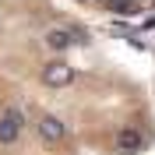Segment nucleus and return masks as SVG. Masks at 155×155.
<instances>
[{
	"mask_svg": "<svg viewBox=\"0 0 155 155\" xmlns=\"http://www.w3.org/2000/svg\"><path fill=\"white\" fill-rule=\"evenodd\" d=\"M42 81H46L49 88H67L71 81H74V67L64 64V60H53V64L42 67Z\"/></svg>",
	"mask_w": 155,
	"mask_h": 155,
	"instance_id": "f03ea898",
	"label": "nucleus"
},
{
	"mask_svg": "<svg viewBox=\"0 0 155 155\" xmlns=\"http://www.w3.org/2000/svg\"><path fill=\"white\" fill-rule=\"evenodd\" d=\"M42 39H46V46H49V49L64 53L67 46H74V28H49Z\"/></svg>",
	"mask_w": 155,
	"mask_h": 155,
	"instance_id": "20e7f679",
	"label": "nucleus"
},
{
	"mask_svg": "<svg viewBox=\"0 0 155 155\" xmlns=\"http://www.w3.org/2000/svg\"><path fill=\"white\" fill-rule=\"evenodd\" d=\"M64 134H67V127L60 124L57 116H42V120H39V137H42V141L57 145V141H64Z\"/></svg>",
	"mask_w": 155,
	"mask_h": 155,
	"instance_id": "7ed1b4c3",
	"label": "nucleus"
},
{
	"mask_svg": "<svg viewBox=\"0 0 155 155\" xmlns=\"http://www.w3.org/2000/svg\"><path fill=\"white\" fill-rule=\"evenodd\" d=\"M116 148H120V152H141V148H145V134L127 127V130L116 134Z\"/></svg>",
	"mask_w": 155,
	"mask_h": 155,
	"instance_id": "39448f33",
	"label": "nucleus"
},
{
	"mask_svg": "<svg viewBox=\"0 0 155 155\" xmlns=\"http://www.w3.org/2000/svg\"><path fill=\"white\" fill-rule=\"evenodd\" d=\"M25 130V113L21 109H4L0 113V145H11V141H18V134Z\"/></svg>",
	"mask_w": 155,
	"mask_h": 155,
	"instance_id": "f257e3e1",
	"label": "nucleus"
},
{
	"mask_svg": "<svg viewBox=\"0 0 155 155\" xmlns=\"http://www.w3.org/2000/svg\"><path fill=\"white\" fill-rule=\"evenodd\" d=\"M109 7H113L116 14H134V11H137L134 4H130V0H109Z\"/></svg>",
	"mask_w": 155,
	"mask_h": 155,
	"instance_id": "423d86ee",
	"label": "nucleus"
}]
</instances>
